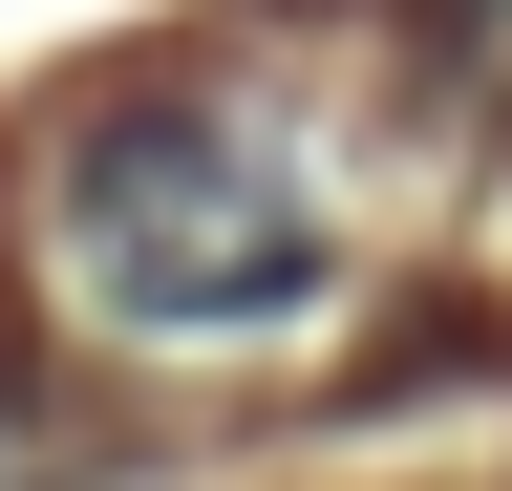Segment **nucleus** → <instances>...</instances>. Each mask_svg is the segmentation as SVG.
Returning a JSON list of instances; mask_svg holds the SVG:
<instances>
[{"label":"nucleus","mask_w":512,"mask_h":491,"mask_svg":"<svg viewBox=\"0 0 512 491\" xmlns=\"http://www.w3.org/2000/svg\"><path fill=\"white\" fill-rule=\"evenodd\" d=\"M43 257L86 299L107 342H278L320 278H342V235L278 150L235 129V107H86V129L43 150Z\"/></svg>","instance_id":"obj_1"},{"label":"nucleus","mask_w":512,"mask_h":491,"mask_svg":"<svg viewBox=\"0 0 512 491\" xmlns=\"http://www.w3.org/2000/svg\"><path fill=\"white\" fill-rule=\"evenodd\" d=\"M64 470V427H43V385H0V491H43Z\"/></svg>","instance_id":"obj_2"}]
</instances>
